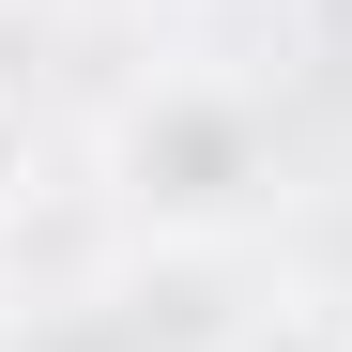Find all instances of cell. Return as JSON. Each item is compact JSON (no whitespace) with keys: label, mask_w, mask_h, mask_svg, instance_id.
Here are the masks:
<instances>
[{"label":"cell","mask_w":352,"mask_h":352,"mask_svg":"<svg viewBox=\"0 0 352 352\" xmlns=\"http://www.w3.org/2000/svg\"><path fill=\"white\" fill-rule=\"evenodd\" d=\"M107 199H123L138 245H245V230L291 199V138L261 77H214V62H168L107 107Z\"/></svg>","instance_id":"obj_1"},{"label":"cell","mask_w":352,"mask_h":352,"mask_svg":"<svg viewBox=\"0 0 352 352\" xmlns=\"http://www.w3.org/2000/svg\"><path fill=\"white\" fill-rule=\"evenodd\" d=\"M46 16H77V31H138L153 0H46Z\"/></svg>","instance_id":"obj_5"},{"label":"cell","mask_w":352,"mask_h":352,"mask_svg":"<svg viewBox=\"0 0 352 352\" xmlns=\"http://www.w3.org/2000/svg\"><path fill=\"white\" fill-rule=\"evenodd\" d=\"M230 352H352V307L337 291H261V307L230 322Z\"/></svg>","instance_id":"obj_3"},{"label":"cell","mask_w":352,"mask_h":352,"mask_svg":"<svg viewBox=\"0 0 352 352\" xmlns=\"http://www.w3.org/2000/svg\"><path fill=\"white\" fill-rule=\"evenodd\" d=\"M245 307H261V291H230V245H138V261L16 307L0 352H230Z\"/></svg>","instance_id":"obj_2"},{"label":"cell","mask_w":352,"mask_h":352,"mask_svg":"<svg viewBox=\"0 0 352 352\" xmlns=\"http://www.w3.org/2000/svg\"><path fill=\"white\" fill-rule=\"evenodd\" d=\"M31 153H46V138H31V92H16V77H0V214H16V199H31Z\"/></svg>","instance_id":"obj_4"}]
</instances>
